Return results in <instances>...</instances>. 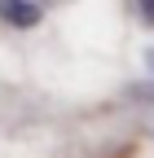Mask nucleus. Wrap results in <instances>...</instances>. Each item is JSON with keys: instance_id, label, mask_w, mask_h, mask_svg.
<instances>
[{"instance_id": "nucleus-2", "label": "nucleus", "mask_w": 154, "mask_h": 158, "mask_svg": "<svg viewBox=\"0 0 154 158\" xmlns=\"http://www.w3.org/2000/svg\"><path fill=\"white\" fill-rule=\"evenodd\" d=\"M128 5H132V13H137V22L154 27V0H128Z\"/></svg>"}, {"instance_id": "nucleus-1", "label": "nucleus", "mask_w": 154, "mask_h": 158, "mask_svg": "<svg viewBox=\"0 0 154 158\" xmlns=\"http://www.w3.org/2000/svg\"><path fill=\"white\" fill-rule=\"evenodd\" d=\"M0 22L13 31H35L44 22V5L40 0H0Z\"/></svg>"}]
</instances>
